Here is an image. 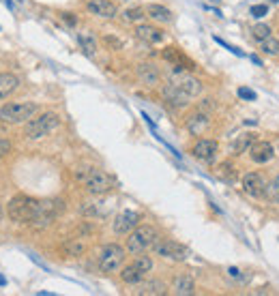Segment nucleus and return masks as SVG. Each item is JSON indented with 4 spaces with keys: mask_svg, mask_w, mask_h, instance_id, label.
<instances>
[{
    "mask_svg": "<svg viewBox=\"0 0 279 296\" xmlns=\"http://www.w3.org/2000/svg\"><path fill=\"white\" fill-rule=\"evenodd\" d=\"M58 125H60V116L56 112H43L41 116L30 118L24 125V136L28 139L45 138V136H50L54 129H58Z\"/></svg>",
    "mask_w": 279,
    "mask_h": 296,
    "instance_id": "nucleus-4",
    "label": "nucleus"
},
{
    "mask_svg": "<svg viewBox=\"0 0 279 296\" xmlns=\"http://www.w3.org/2000/svg\"><path fill=\"white\" fill-rule=\"evenodd\" d=\"M0 217H2V206H0Z\"/></svg>",
    "mask_w": 279,
    "mask_h": 296,
    "instance_id": "nucleus-44",
    "label": "nucleus"
},
{
    "mask_svg": "<svg viewBox=\"0 0 279 296\" xmlns=\"http://www.w3.org/2000/svg\"><path fill=\"white\" fill-rule=\"evenodd\" d=\"M185 127L191 136H204V133L208 131V127H211V116H208V112L198 107L196 112H191V114L185 118Z\"/></svg>",
    "mask_w": 279,
    "mask_h": 296,
    "instance_id": "nucleus-15",
    "label": "nucleus"
},
{
    "mask_svg": "<svg viewBox=\"0 0 279 296\" xmlns=\"http://www.w3.org/2000/svg\"><path fill=\"white\" fill-rule=\"evenodd\" d=\"M125 257H127V249L116 243H110L101 249L99 254V271L110 275V273H118L125 264Z\"/></svg>",
    "mask_w": 279,
    "mask_h": 296,
    "instance_id": "nucleus-6",
    "label": "nucleus"
},
{
    "mask_svg": "<svg viewBox=\"0 0 279 296\" xmlns=\"http://www.w3.org/2000/svg\"><path fill=\"white\" fill-rule=\"evenodd\" d=\"M258 45H260V52L264 54V56H279V39L277 37L271 35L268 39L258 43Z\"/></svg>",
    "mask_w": 279,
    "mask_h": 296,
    "instance_id": "nucleus-29",
    "label": "nucleus"
},
{
    "mask_svg": "<svg viewBox=\"0 0 279 296\" xmlns=\"http://www.w3.org/2000/svg\"><path fill=\"white\" fill-rule=\"evenodd\" d=\"M256 139H260V138H258V133H254V131L240 133V136L236 138V142L232 144V148H230V155H243V153H247L249 146L256 142Z\"/></svg>",
    "mask_w": 279,
    "mask_h": 296,
    "instance_id": "nucleus-22",
    "label": "nucleus"
},
{
    "mask_svg": "<svg viewBox=\"0 0 279 296\" xmlns=\"http://www.w3.org/2000/svg\"><path fill=\"white\" fill-rule=\"evenodd\" d=\"M131 292L136 296H163L168 294V286L159 279H144L138 286H133Z\"/></svg>",
    "mask_w": 279,
    "mask_h": 296,
    "instance_id": "nucleus-17",
    "label": "nucleus"
},
{
    "mask_svg": "<svg viewBox=\"0 0 279 296\" xmlns=\"http://www.w3.org/2000/svg\"><path fill=\"white\" fill-rule=\"evenodd\" d=\"M4 283H7V279H4L2 275H0V286H4Z\"/></svg>",
    "mask_w": 279,
    "mask_h": 296,
    "instance_id": "nucleus-43",
    "label": "nucleus"
},
{
    "mask_svg": "<svg viewBox=\"0 0 279 296\" xmlns=\"http://www.w3.org/2000/svg\"><path fill=\"white\" fill-rule=\"evenodd\" d=\"M80 213H82L84 217H97V215H99V204H95V202H84V206L80 208Z\"/></svg>",
    "mask_w": 279,
    "mask_h": 296,
    "instance_id": "nucleus-33",
    "label": "nucleus"
},
{
    "mask_svg": "<svg viewBox=\"0 0 279 296\" xmlns=\"http://www.w3.org/2000/svg\"><path fill=\"white\" fill-rule=\"evenodd\" d=\"M62 251L67 257H80L86 254V243L82 238H69L67 243L62 245Z\"/></svg>",
    "mask_w": 279,
    "mask_h": 296,
    "instance_id": "nucleus-27",
    "label": "nucleus"
},
{
    "mask_svg": "<svg viewBox=\"0 0 279 296\" xmlns=\"http://www.w3.org/2000/svg\"><path fill=\"white\" fill-rule=\"evenodd\" d=\"M64 213V202L58 200V197H52V200H39V206H37V213L32 217L30 225L37 230H45L58 219V215Z\"/></svg>",
    "mask_w": 279,
    "mask_h": 296,
    "instance_id": "nucleus-3",
    "label": "nucleus"
},
{
    "mask_svg": "<svg viewBox=\"0 0 279 296\" xmlns=\"http://www.w3.org/2000/svg\"><path fill=\"white\" fill-rule=\"evenodd\" d=\"M266 197L279 204V174L273 180H268V189H266Z\"/></svg>",
    "mask_w": 279,
    "mask_h": 296,
    "instance_id": "nucleus-32",
    "label": "nucleus"
},
{
    "mask_svg": "<svg viewBox=\"0 0 279 296\" xmlns=\"http://www.w3.org/2000/svg\"><path fill=\"white\" fill-rule=\"evenodd\" d=\"M271 32H273V28L268 24H256L254 28H251V39L260 43V41L268 39V37H271Z\"/></svg>",
    "mask_w": 279,
    "mask_h": 296,
    "instance_id": "nucleus-31",
    "label": "nucleus"
},
{
    "mask_svg": "<svg viewBox=\"0 0 279 296\" xmlns=\"http://www.w3.org/2000/svg\"><path fill=\"white\" fill-rule=\"evenodd\" d=\"M161 58H163L165 62H170L174 69H180V71H196V69H198V64L193 62L191 58L180 50V47H176V45H168V47H165V50L161 52Z\"/></svg>",
    "mask_w": 279,
    "mask_h": 296,
    "instance_id": "nucleus-11",
    "label": "nucleus"
},
{
    "mask_svg": "<svg viewBox=\"0 0 279 296\" xmlns=\"http://www.w3.org/2000/svg\"><path fill=\"white\" fill-rule=\"evenodd\" d=\"M228 273H230V275H232V277H239V275H240V273H239V268H230Z\"/></svg>",
    "mask_w": 279,
    "mask_h": 296,
    "instance_id": "nucleus-41",
    "label": "nucleus"
},
{
    "mask_svg": "<svg viewBox=\"0 0 279 296\" xmlns=\"http://www.w3.org/2000/svg\"><path fill=\"white\" fill-rule=\"evenodd\" d=\"M146 15H148L150 20L159 21V24H170V21L174 20L172 11L165 9L163 4H148V7H146Z\"/></svg>",
    "mask_w": 279,
    "mask_h": 296,
    "instance_id": "nucleus-24",
    "label": "nucleus"
},
{
    "mask_svg": "<svg viewBox=\"0 0 279 296\" xmlns=\"http://www.w3.org/2000/svg\"><path fill=\"white\" fill-rule=\"evenodd\" d=\"M191 155L202 163H215L219 157V142L217 139H198L196 144L191 146Z\"/></svg>",
    "mask_w": 279,
    "mask_h": 296,
    "instance_id": "nucleus-12",
    "label": "nucleus"
},
{
    "mask_svg": "<svg viewBox=\"0 0 279 296\" xmlns=\"http://www.w3.org/2000/svg\"><path fill=\"white\" fill-rule=\"evenodd\" d=\"M136 37L140 41L148 43V45H159V43H163V39H165V32L153 24H138Z\"/></svg>",
    "mask_w": 279,
    "mask_h": 296,
    "instance_id": "nucleus-19",
    "label": "nucleus"
},
{
    "mask_svg": "<svg viewBox=\"0 0 279 296\" xmlns=\"http://www.w3.org/2000/svg\"><path fill=\"white\" fill-rule=\"evenodd\" d=\"M217 176H219V178H223V180H228V182H234L236 178H239V176H236V168L230 163V161H223V163L219 165Z\"/></svg>",
    "mask_w": 279,
    "mask_h": 296,
    "instance_id": "nucleus-30",
    "label": "nucleus"
},
{
    "mask_svg": "<svg viewBox=\"0 0 279 296\" xmlns=\"http://www.w3.org/2000/svg\"><path fill=\"white\" fill-rule=\"evenodd\" d=\"M37 206H39V200H35L30 196H24V193H18V196H13L9 200L7 215L11 221H15V223H30L37 213Z\"/></svg>",
    "mask_w": 279,
    "mask_h": 296,
    "instance_id": "nucleus-2",
    "label": "nucleus"
},
{
    "mask_svg": "<svg viewBox=\"0 0 279 296\" xmlns=\"http://www.w3.org/2000/svg\"><path fill=\"white\" fill-rule=\"evenodd\" d=\"M236 95H239L240 99H245V101H256V93L251 88H247V86H240V88L236 90Z\"/></svg>",
    "mask_w": 279,
    "mask_h": 296,
    "instance_id": "nucleus-35",
    "label": "nucleus"
},
{
    "mask_svg": "<svg viewBox=\"0 0 279 296\" xmlns=\"http://www.w3.org/2000/svg\"><path fill=\"white\" fill-rule=\"evenodd\" d=\"M251 60H254V62L258 64V67H262V60H260V58H258V56H251Z\"/></svg>",
    "mask_w": 279,
    "mask_h": 296,
    "instance_id": "nucleus-42",
    "label": "nucleus"
},
{
    "mask_svg": "<svg viewBox=\"0 0 279 296\" xmlns=\"http://www.w3.org/2000/svg\"><path fill=\"white\" fill-rule=\"evenodd\" d=\"M105 43L107 45H114V47H120V41L114 39V37H105Z\"/></svg>",
    "mask_w": 279,
    "mask_h": 296,
    "instance_id": "nucleus-40",
    "label": "nucleus"
},
{
    "mask_svg": "<svg viewBox=\"0 0 279 296\" xmlns=\"http://www.w3.org/2000/svg\"><path fill=\"white\" fill-rule=\"evenodd\" d=\"M142 221V215L136 213V211H122L120 215H116L114 223H112V230H114L116 234L120 236H127L129 232H133V230L140 225Z\"/></svg>",
    "mask_w": 279,
    "mask_h": 296,
    "instance_id": "nucleus-14",
    "label": "nucleus"
},
{
    "mask_svg": "<svg viewBox=\"0 0 279 296\" xmlns=\"http://www.w3.org/2000/svg\"><path fill=\"white\" fill-rule=\"evenodd\" d=\"M60 20H62L67 26H75V24H78V18H75L73 13H69V11H62V13H60Z\"/></svg>",
    "mask_w": 279,
    "mask_h": 296,
    "instance_id": "nucleus-36",
    "label": "nucleus"
},
{
    "mask_svg": "<svg viewBox=\"0 0 279 296\" xmlns=\"http://www.w3.org/2000/svg\"><path fill=\"white\" fill-rule=\"evenodd\" d=\"M172 290H174V294H179V296H189V294L196 292V283H193V279L189 275H179L174 279Z\"/></svg>",
    "mask_w": 279,
    "mask_h": 296,
    "instance_id": "nucleus-25",
    "label": "nucleus"
},
{
    "mask_svg": "<svg viewBox=\"0 0 279 296\" xmlns=\"http://www.w3.org/2000/svg\"><path fill=\"white\" fill-rule=\"evenodd\" d=\"M198 107H200V110H204V112H208V110H213V107H215V103H213V99H204Z\"/></svg>",
    "mask_w": 279,
    "mask_h": 296,
    "instance_id": "nucleus-39",
    "label": "nucleus"
},
{
    "mask_svg": "<svg viewBox=\"0 0 279 296\" xmlns=\"http://www.w3.org/2000/svg\"><path fill=\"white\" fill-rule=\"evenodd\" d=\"M118 275H120V281L127 283V286H138L140 281H144V279H146V273H144L142 268L136 264V262H131V264L122 266Z\"/></svg>",
    "mask_w": 279,
    "mask_h": 296,
    "instance_id": "nucleus-20",
    "label": "nucleus"
},
{
    "mask_svg": "<svg viewBox=\"0 0 279 296\" xmlns=\"http://www.w3.org/2000/svg\"><path fill=\"white\" fill-rule=\"evenodd\" d=\"M161 95H163V99L168 101L172 107H179V110H182V107H187L191 103V97L187 93H182L179 86H174L172 82H165L161 86Z\"/></svg>",
    "mask_w": 279,
    "mask_h": 296,
    "instance_id": "nucleus-16",
    "label": "nucleus"
},
{
    "mask_svg": "<svg viewBox=\"0 0 279 296\" xmlns=\"http://www.w3.org/2000/svg\"><path fill=\"white\" fill-rule=\"evenodd\" d=\"M144 18H148V15H146V9H142V7H131V9L122 11V20L127 24H142Z\"/></svg>",
    "mask_w": 279,
    "mask_h": 296,
    "instance_id": "nucleus-28",
    "label": "nucleus"
},
{
    "mask_svg": "<svg viewBox=\"0 0 279 296\" xmlns=\"http://www.w3.org/2000/svg\"><path fill=\"white\" fill-rule=\"evenodd\" d=\"M86 9L93 15H99V18H105V20H112L118 15L116 0H88V2H86Z\"/></svg>",
    "mask_w": 279,
    "mask_h": 296,
    "instance_id": "nucleus-18",
    "label": "nucleus"
},
{
    "mask_svg": "<svg viewBox=\"0 0 279 296\" xmlns=\"http://www.w3.org/2000/svg\"><path fill=\"white\" fill-rule=\"evenodd\" d=\"M168 82H172L174 86H179L182 93H187L193 99V97L202 95V82L198 78H193L191 71H180V69H172Z\"/></svg>",
    "mask_w": 279,
    "mask_h": 296,
    "instance_id": "nucleus-8",
    "label": "nucleus"
},
{
    "mask_svg": "<svg viewBox=\"0 0 279 296\" xmlns=\"http://www.w3.org/2000/svg\"><path fill=\"white\" fill-rule=\"evenodd\" d=\"M215 41H217V43H219V45H223V47H225V50H230V52H232V54H236V56H243V52H240V50H239V47H232V45H228V43H225L223 39H217V37H215Z\"/></svg>",
    "mask_w": 279,
    "mask_h": 296,
    "instance_id": "nucleus-37",
    "label": "nucleus"
},
{
    "mask_svg": "<svg viewBox=\"0 0 279 296\" xmlns=\"http://www.w3.org/2000/svg\"><path fill=\"white\" fill-rule=\"evenodd\" d=\"M84 187H86V191H88L90 196H105V193H110L116 187V178H114V176H110L103 170L90 168L88 176L84 178Z\"/></svg>",
    "mask_w": 279,
    "mask_h": 296,
    "instance_id": "nucleus-7",
    "label": "nucleus"
},
{
    "mask_svg": "<svg viewBox=\"0 0 279 296\" xmlns=\"http://www.w3.org/2000/svg\"><path fill=\"white\" fill-rule=\"evenodd\" d=\"M18 86H20L18 75H13V73H0V101L13 95L15 90H18Z\"/></svg>",
    "mask_w": 279,
    "mask_h": 296,
    "instance_id": "nucleus-23",
    "label": "nucleus"
},
{
    "mask_svg": "<svg viewBox=\"0 0 279 296\" xmlns=\"http://www.w3.org/2000/svg\"><path fill=\"white\" fill-rule=\"evenodd\" d=\"M249 13H251V18H256V20L264 18L268 13V4H254V7L249 9Z\"/></svg>",
    "mask_w": 279,
    "mask_h": 296,
    "instance_id": "nucleus-34",
    "label": "nucleus"
},
{
    "mask_svg": "<svg viewBox=\"0 0 279 296\" xmlns=\"http://www.w3.org/2000/svg\"><path fill=\"white\" fill-rule=\"evenodd\" d=\"M9 150H11V144L7 142V139H2V138H0V159H2L4 155L9 153Z\"/></svg>",
    "mask_w": 279,
    "mask_h": 296,
    "instance_id": "nucleus-38",
    "label": "nucleus"
},
{
    "mask_svg": "<svg viewBox=\"0 0 279 296\" xmlns=\"http://www.w3.org/2000/svg\"><path fill=\"white\" fill-rule=\"evenodd\" d=\"M138 78L142 79L146 86H157L161 82V75L157 71V67H155V64H150V62L138 64Z\"/></svg>",
    "mask_w": 279,
    "mask_h": 296,
    "instance_id": "nucleus-21",
    "label": "nucleus"
},
{
    "mask_svg": "<svg viewBox=\"0 0 279 296\" xmlns=\"http://www.w3.org/2000/svg\"><path fill=\"white\" fill-rule=\"evenodd\" d=\"M159 240V232L155 225H138L133 232L127 234V254L131 256H138V254H144V251L153 249V245Z\"/></svg>",
    "mask_w": 279,
    "mask_h": 296,
    "instance_id": "nucleus-1",
    "label": "nucleus"
},
{
    "mask_svg": "<svg viewBox=\"0 0 279 296\" xmlns=\"http://www.w3.org/2000/svg\"><path fill=\"white\" fill-rule=\"evenodd\" d=\"M240 182H243V191L247 193V196L256 197V200L266 197L268 180L264 178V174H260V172H247L243 178H240Z\"/></svg>",
    "mask_w": 279,
    "mask_h": 296,
    "instance_id": "nucleus-9",
    "label": "nucleus"
},
{
    "mask_svg": "<svg viewBox=\"0 0 279 296\" xmlns=\"http://www.w3.org/2000/svg\"><path fill=\"white\" fill-rule=\"evenodd\" d=\"M37 112H39L37 103H7L0 107V120L4 125H21L28 122Z\"/></svg>",
    "mask_w": 279,
    "mask_h": 296,
    "instance_id": "nucleus-5",
    "label": "nucleus"
},
{
    "mask_svg": "<svg viewBox=\"0 0 279 296\" xmlns=\"http://www.w3.org/2000/svg\"><path fill=\"white\" fill-rule=\"evenodd\" d=\"M247 155H249L251 163L264 165V163H271V161L275 159V146H273L271 142H264V139H256L249 146V150H247Z\"/></svg>",
    "mask_w": 279,
    "mask_h": 296,
    "instance_id": "nucleus-13",
    "label": "nucleus"
},
{
    "mask_svg": "<svg viewBox=\"0 0 279 296\" xmlns=\"http://www.w3.org/2000/svg\"><path fill=\"white\" fill-rule=\"evenodd\" d=\"M271 2H279V0H271Z\"/></svg>",
    "mask_w": 279,
    "mask_h": 296,
    "instance_id": "nucleus-45",
    "label": "nucleus"
},
{
    "mask_svg": "<svg viewBox=\"0 0 279 296\" xmlns=\"http://www.w3.org/2000/svg\"><path fill=\"white\" fill-rule=\"evenodd\" d=\"M78 45L86 56H95L97 54V39L93 37V32H88V30H84V32L78 35Z\"/></svg>",
    "mask_w": 279,
    "mask_h": 296,
    "instance_id": "nucleus-26",
    "label": "nucleus"
},
{
    "mask_svg": "<svg viewBox=\"0 0 279 296\" xmlns=\"http://www.w3.org/2000/svg\"><path fill=\"white\" fill-rule=\"evenodd\" d=\"M153 251H155V256L176 260V262H182L187 257V247L176 243V240H172V238H159L157 243L153 245Z\"/></svg>",
    "mask_w": 279,
    "mask_h": 296,
    "instance_id": "nucleus-10",
    "label": "nucleus"
}]
</instances>
